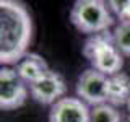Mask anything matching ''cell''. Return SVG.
Returning <instances> with one entry per match:
<instances>
[{
    "label": "cell",
    "mask_w": 130,
    "mask_h": 122,
    "mask_svg": "<svg viewBox=\"0 0 130 122\" xmlns=\"http://www.w3.org/2000/svg\"><path fill=\"white\" fill-rule=\"evenodd\" d=\"M15 70L20 75V78L26 85H32V83H36V81H39L46 73L51 72V68H49L47 62L41 55L31 54L29 52V54H26L18 64H16Z\"/></svg>",
    "instance_id": "8"
},
{
    "label": "cell",
    "mask_w": 130,
    "mask_h": 122,
    "mask_svg": "<svg viewBox=\"0 0 130 122\" xmlns=\"http://www.w3.org/2000/svg\"><path fill=\"white\" fill-rule=\"evenodd\" d=\"M49 122H91V109L80 98L65 96L51 106Z\"/></svg>",
    "instance_id": "7"
},
{
    "label": "cell",
    "mask_w": 130,
    "mask_h": 122,
    "mask_svg": "<svg viewBox=\"0 0 130 122\" xmlns=\"http://www.w3.org/2000/svg\"><path fill=\"white\" fill-rule=\"evenodd\" d=\"M114 42L119 52L125 57H130V24L119 23L112 31Z\"/></svg>",
    "instance_id": "11"
},
{
    "label": "cell",
    "mask_w": 130,
    "mask_h": 122,
    "mask_svg": "<svg viewBox=\"0 0 130 122\" xmlns=\"http://www.w3.org/2000/svg\"><path fill=\"white\" fill-rule=\"evenodd\" d=\"M109 10L124 24H130V0H111L107 2Z\"/></svg>",
    "instance_id": "12"
},
{
    "label": "cell",
    "mask_w": 130,
    "mask_h": 122,
    "mask_svg": "<svg viewBox=\"0 0 130 122\" xmlns=\"http://www.w3.org/2000/svg\"><path fill=\"white\" fill-rule=\"evenodd\" d=\"M29 93L32 99L38 101L39 104L54 106L55 103H59L60 99L65 98L67 85H65V80L62 78L60 73L51 70L39 81L29 85Z\"/></svg>",
    "instance_id": "6"
},
{
    "label": "cell",
    "mask_w": 130,
    "mask_h": 122,
    "mask_svg": "<svg viewBox=\"0 0 130 122\" xmlns=\"http://www.w3.org/2000/svg\"><path fill=\"white\" fill-rule=\"evenodd\" d=\"M32 21L26 7L13 0L0 2V62L18 64L28 54Z\"/></svg>",
    "instance_id": "1"
},
{
    "label": "cell",
    "mask_w": 130,
    "mask_h": 122,
    "mask_svg": "<svg viewBox=\"0 0 130 122\" xmlns=\"http://www.w3.org/2000/svg\"><path fill=\"white\" fill-rule=\"evenodd\" d=\"M107 78L104 73L86 68L76 81V95L88 106H99L107 103Z\"/></svg>",
    "instance_id": "5"
},
{
    "label": "cell",
    "mask_w": 130,
    "mask_h": 122,
    "mask_svg": "<svg viewBox=\"0 0 130 122\" xmlns=\"http://www.w3.org/2000/svg\"><path fill=\"white\" fill-rule=\"evenodd\" d=\"M130 101V77L124 72L107 78V104L119 108L127 106Z\"/></svg>",
    "instance_id": "9"
},
{
    "label": "cell",
    "mask_w": 130,
    "mask_h": 122,
    "mask_svg": "<svg viewBox=\"0 0 130 122\" xmlns=\"http://www.w3.org/2000/svg\"><path fill=\"white\" fill-rule=\"evenodd\" d=\"M70 20L80 33L89 36L109 31L114 24V16L107 3L101 0H76L72 7Z\"/></svg>",
    "instance_id": "3"
},
{
    "label": "cell",
    "mask_w": 130,
    "mask_h": 122,
    "mask_svg": "<svg viewBox=\"0 0 130 122\" xmlns=\"http://www.w3.org/2000/svg\"><path fill=\"white\" fill-rule=\"evenodd\" d=\"M91 122H122V114L111 104H99L91 109Z\"/></svg>",
    "instance_id": "10"
},
{
    "label": "cell",
    "mask_w": 130,
    "mask_h": 122,
    "mask_svg": "<svg viewBox=\"0 0 130 122\" xmlns=\"http://www.w3.org/2000/svg\"><path fill=\"white\" fill-rule=\"evenodd\" d=\"M83 55L91 64V68L104 73L106 77L120 73L124 67V55L116 47L111 31L89 36L83 46Z\"/></svg>",
    "instance_id": "2"
},
{
    "label": "cell",
    "mask_w": 130,
    "mask_h": 122,
    "mask_svg": "<svg viewBox=\"0 0 130 122\" xmlns=\"http://www.w3.org/2000/svg\"><path fill=\"white\" fill-rule=\"evenodd\" d=\"M127 108H130V101H128V104H127Z\"/></svg>",
    "instance_id": "13"
},
{
    "label": "cell",
    "mask_w": 130,
    "mask_h": 122,
    "mask_svg": "<svg viewBox=\"0 0 130 122\" xmlns=\"http://www.w3.org/2000/svg\"><path fill=\"white\" fill-rule=\"evenodd\" d=\"M28 86L20 78L15 68L2 67L0 70V108L2 111H13L26 103Z\"/></svg>",
    "instance_id": "4"
}]
</instances>
